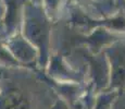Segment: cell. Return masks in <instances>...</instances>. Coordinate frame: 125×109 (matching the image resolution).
Returning a JSON list of instances; mask_svg holds the SVG:
<instances>
[{
  "instance_id": "1",
  "label": "cell",
  "mask_w": 125,
  "mask_h": 109,
  "mask_svg": "<svg viewBox=\"0 0 125 109\" xmlns=\"http://www.w3.org/2000/svg\"><path fill=\"white\" fill-rule=\"evenodd\" d=\"M4 109H26L27 104L24 97L18 92H11L6 96L3 101Z\"/></svg>"
}]
</instances>
